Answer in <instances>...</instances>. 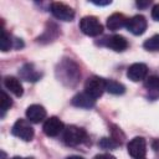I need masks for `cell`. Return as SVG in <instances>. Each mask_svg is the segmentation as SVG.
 Segmentation results:
<instances>
[{"instance_id":"7","label":"cell","mask_w":159,"mask_h":159,"mask_svg":"<svg viewBox=\"0 0 159 159\" xmlns=\"http://www.w3.org/2000/svg\"><path fill=\"white\" fill-rule=\"evenodd\" d=\"M128 153L134 159H144L147 154V142L143 137H134L127 145Z\"/></svg>"},{"instance_id":"15","label":"cell","mask_w":159,"mask_h":159,"mask_svg":"<svg viewBox=\"0 0 159 159\" xmlns=\"http://www.w3.org/2000/svg\"><path fill=\"white\" fill-rule=\"evenodd\" d=\"M4 86L6 89H9L11 93H14L16 97H21L22 93H24V88H22V84L21 82L16 78V77H12V76H6L4 78Z\"/></svg>"},{"instance_id":"12","label":"cell","mask_w":159,"mask_h":159,"mask_svg":"<svg viewBox=\"0 0 159 159\" xmlns=\"http://www.w3.org/2000/svg\"><path fill=\"white\" fill-rule=\"evenodd\" d=\"M26 117L31 123H40L46 118V109L41 104H31L26 109Z\"/></svg>"},{"instance_id":"17","label":"cell","mask_w":159,"mask_h":159,"mask_svg":"<svg viewBox=\"0 0 159 159\" xmlns=\"http://www.w3.org/2000/svg\"><path fill=\"white\" fill-rule=\"evenodd\" d=\"M127 17L123 15V14H119V12H114L112 14L108 19H107V27L112 31H116V30H119L122 29L123 26H125L127 24Z\"/></svg>"},{"instance_id":"13","label":"cell","mask_w":159,"mask_h":159,"mask_svg":"<svg viewBox=\"0 0 159 159\" xmlns=\"http://www.w3.org/2000/svg\"><path fill=\"white\" fill-rule=\"evenodd\" d=\"M19 75H20V77H21L22 80L29 81V82H36V81H39L40 77H41V73H40L39 71H36V68H35V66H34L32 63H26V65H24V66L20 68Z\"/></svg>"},{"instance_id":"1","label":"cell","mask_w":159,"mask_h":159,"mask_svg":"<svg viewBox=\"0 0 159 159\" xmlns=\"http://www.w3.org/2000/svg\"><path fill=\"white\" fill-rule=\"evenodd\" d=\"M56 76L58 81H61L65 86L75 87L80 81L81 71L75 61L70 58H63L56 67Z\"/></svg>"},{"instance_id":"26","label":"cell","mask_w":159,"mask_h":159,"mask_svg":"<svg viewBox=\"0 0 159 159\" xmlns=\"http://www.w3.org/2000/svg\"><path fill=\"white\" fill-rule=\"evenodd\" d=\"M150 5V1H137V6L138 7H147Z\"/></svg>"},{"instance_id":"19","label":"cell","mask_w":159,"mask_h":159,"mask_svg":"<svg viewBox=\"0 0 159 159\" xmlns=\"http://www.w3.org/2000/svg\"><path fill=\"white\" fill-rule=\"evenodd\" d=\"M106 91L111 94H123L125 92V87L113 80H106Z\"/></svg>"},{"instance_id":"14","label":"cell","mask_w":159,"mask_h":159,"mask_svg":"<svg viewBox=\"0 0 159 159\" xmlns=\"http://www.w3.org/2000/svg\"><path fill=\"white\" fill-rule=\"evenodd\" d=\"M144 87L148 92V97L152 99H157L159 98V76H149L145 82H144Z\"/></svg>"},{"instance_id":"29","label":"cell","mask_w":159,"mask_h":159,"mask_svg":"<svg viewBox=\"0 0 159 159\" xmlns=\"http://www.w3.org/2000/svg\"><path fill=\"white\" fill-rule=\"evenodd\" d=\"M12 159H27V158H22V157H14Z\"/></svg>"},{"instance_id":"5","label":"cell","mask_w":159,"mask_h":159,"mask_svg":"<svg viewBox=\"0 0 159 159\" xmlns=\"http://www.w3.org/2000/svg\"><path fill=\"white\" fill-rule=\"evenodd\" d=\"M11 133L15 137L22 139L24 142H30L34 138V128L30 124V120H26V119H22V118L17 119L14 123Z\"/></svg>"},{"instance_id":"25","label":"cell","mask_w":159,"mask_h":159,"mask_svg":"<svg viewBox=\"0 0 159 159\" xmlns=\"http://www.w3.org/2000/svg\"><path fill=\"white\" fill-rule=\"evenodd\" d=\"M93 159H116V157H113V155H111V154H108V153H103V154H97V155H94Z\"/></svg>"},{"instance_id":"10","label":"cell","mask_w":159,"mask_h":159,"mask_svg":"<svg viewBox=\"0 0 159 159\" xmlns=\"http://www.w3.org/2000/svg\"><path fill=\"white\" fill-rule=\"evenodd\" d=\"M147 73H148L147 65H144L142 62H137V63H133L128 67L127 77L133 82H139L147 77Z\"/></svg>"},{"instance_id":"8","label":"cell","mask_w":159,"mask_h":159,"mask_svg":"<svg viewBox=\"0 0 159 159\" xmlns=\"http://www.w3.org/2000/svg\"><path fill=\"white\" fill-rule=\"evenodd\" d=\"M147 25H148L147 24V20H145V17L143 15H134L133 17H130V19L127 20L125 27H127V30L130 34H133L135 36H139V35H142V34L145 32Z\"/></svg>"},{"instance_id":"9","label":"cell","mask_w":159,"mask_h":159,"mask_svg":"<svg viewBox=\"0 0 159 159\" xmlns=\"http://www.w3.org/2000/svg\"><path fill=\"white\" fill-rule=\"evenodd\" d=\"M63 122L57 117H50L43 123V133L47 137H56L63 130Z\"/></svg>"},{"instance_id":"16","label":"cell","mask_w":159,"mask_h":159,"mask_svg":"<svg viewBox=\"0 0 159 159\" xmlns=\"http://www.w3.org/2000/svg\"><path fill=\"white\" fill-rule=\"evenodd\" d=\"M71 103L73 106H76V107H80V108H92L94 106V103H96V99H93L86 92H82V93H77L72 98Z\"/></svg>"},{"instance_id":"22","label":"cell","mask_w":159,"mask_h":159,"mask_svg":"<svg viewBox=\"0 0 159 159\" xmlns=\"http://www.w3.org/2000/svg\"><path fill=\"white\" fill-rule=\"evenodd\" d=\"M98 144H99V147L103 148V149H114V148H117L118 145H120V144H119L114 138H112V137H109V138H107V137L102 138Z\"/></svg>"},{"instance_id":"6","label":"cell","mask_w":159,"mask_h":159,"mask_svg":"<svg viewBox=\"0 0 159 159\" xmlns=\"http://www.w3.org/2000/svg\"><path fill=\"white\" fill-rule=\"evenodd\" d=\"M50 10H51V14L57 20H61V21H72L75 17V10L63 2H58V1L52 2L50 5Z\"/></svg>"},{"instance_id":"3","label":"cell","mask_w":159,"mask_h":159,"mask_svg":"<svg viewBox=\"0 0 159 159\" xmlns=\"http://www.w3.org/2000/svg\"><path fill=\"white\" fill-rule=\"evenodd\" d=\"M81 31L87 36H98L103 32V25L98 21L96 16H84L80 21Z\"/></svg>"},{"instance_id":"23","label":"cell","mask_w":159,"mask_h":159,"mask_svg":"<svg viewBox=\"0 0 159 159\" xmlns=\"http://www.w3.org/2000/svg\"><path fill=\"white\" fill-rule=\"evenodd\" d=\"M12 106V101H11V98H10V96L5 92V91H2L1 92V104H0V107H1V117H4V114H5V112L10 108Z\"/></svg>"},{"instance_id":"21","label":"cell","mask_w":159,"mask_h":159,"mask_svg":"<svg viewBox=\"0 0 159 159\" xmlns=\"http://www.w3.org/2000/svg\"><path fill=\"white\" fill-rule=\"evenodd\" d=\"M143 47L148 51H159V35H154L150 39L145 40Z\"/></svg>"},{"instance_id":"11","label":"cell","mask_w":159,"mask_h":159,"mask_svg":"<svg viewBox=\"0 0 159 159\" xmlns=\"http://www.w3.org/2000/svg\"><path fill=\"white\" fill-rule=\"evenodd\" d=\"M104 45L107 47H109L111 50L116 51V52H122L124 50H127L128 47V41L125 37H123L122 35H112L106 37V42Z\"/></svg>"},{"instance_id":"2","label":"cell","mask_w":159,"mask_h":159,"mask_svg":"<svg viewBox=\"0 0 159 159\" xmlns=\"http://www.w3.org/2000/svg\"><path fill=\"white\" fill-rule=\"evenodd\" d=\"M87 139V134L84 129L76 127V125H68L63 129V142L68 147H76L82 144Z\"/></svg>"},{"instance_id":"30","label":"cell","mask_w":159,"mask_h":159,"mask_svg":"<svg viewBox=\"0 0 159 159\" xmlns=\"http://www.w3.org/2000/svg\"><path fill=\"white\" fill-rule=\"evenodd\" d=\"M1 155H2V159H6V154L4 152H1Z\"/></svg>"},{"instance_id":"20","label":"cell","mask_w":159,"mask_h":159,"mask_svg":"<svg viewBox=\"0 0 159 159\" xmlns=\"http://www.w3.org/2000/svg\"><path fill=\"white\" fill-rule=\"evenodd\" d=\"M12 46H14V40H11V36L4 29H1V37H0V48H1V51L6 52Z\"/></svg>"},{"instance_id":"4","label":"cell","mask_w":159,"mask_h":159,"mask_svg":"<svg viewBox=\"0 0 159 159\" xmlns=\"http://www.w3.org/2000/svg\"><path fill=\"white\" fill-rule=\"evenodd\" d=\"M106 91V80L99 76L89 77L84 83V92L89 94L93 99L99 98Z\"/></svg>"},{"instance_id":"28","label":"cell","mask_w":159,"mask_h":159,"mask_svg":"<svg viewBox=\"0 0 159 159\" xmlns=\"http://www.w3.org/2000/svg\"><path fill=\"white\" fill-rule=\"evenodd\" d=\"M67 159H84V158H82V157H80V155H71V157H68Z\"/></svg>"},{"instance_id":"27","label":"cell","mask_w":159,"mask_h":159,"mask_svg":"<svg viewBox=\"0 0 159 159\" xmlns=\"http://www.w3.org/2000/svg\"><path fill=\"white\" fill-rule=\"evenodd\" d=\"M94 5H99V6H103V5H109L111 1H92Z\"/></svg>"},{"instance_id":"18","label":"cell","mask_w":159,"mask_h":159,"mask_svg":"<svg viewBox=\"0 0 159 159\" xmlns=\"http://www.w3.org/2000/svg\"><path fill=\"white\" fill-rule=\"evenodd\" d=\"M57 36H58L57 26L53 25V24H47V27H46L45 32L37 39V41L39 42H50V41H53Z\"/></svg>"},{"instance_id":"24","label":"cell","mask_w":159,"mask_h":159,"mask_svg":"<svg viewBox=\"0 0 159 159\" xmlns=\"http://www.w3.org/2000/svg\"><path fill=\"white\" fill-rule=\"evenodd\" d=\"M152 17L155 21H159V4L153 6V9H152Z\"/></svg>"}]
</instances>
